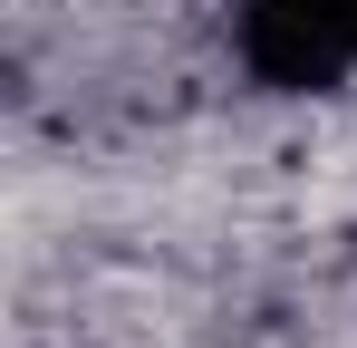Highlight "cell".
<instances>
[{
    "label": "cell",
    "instance_id": "1",
    "mask_svg": "<svg viewBox=\"0 0 357 348\" xmlns=\"http://www.w3.org/2000/svg\"><path fill=\"white\" fill-rule=\"evenodd\" d=\"M232 58L271 97H328L357 78V0H232Z\"/></svg>",
    "mask_w": 357,
    "mask_h": 348
}]
</instances>
